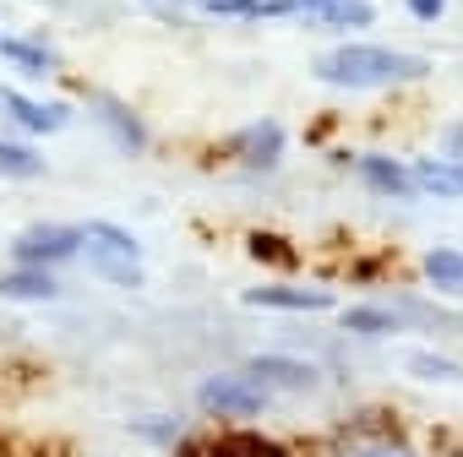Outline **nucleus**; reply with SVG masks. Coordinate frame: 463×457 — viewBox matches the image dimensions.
Instances as JSON below:
<instances>
[{
    "mask_svg": "<svg viewBox=\"0 0 463 457\" xmlns=\"http://www.w3.org/2000/svg\"><path fill=\"white\" fill-rule=\"evenodd\" d=\"M311 71L333 88H392V82L425 77V61L403 55V50H387V44H344V50L311 61Z\"/></svg>",
    "mask_w": 463,
    "mask_h": 457,
    "instance_id": "obj_1",
    "label": "nucleus"
},
{
    "mask_svg": "<svg viewBox=\"0 0 463 457\" xmlns=\"http://www.w3.org/2000/svg\"><path fill=\"white\" fill-rule=\"evenodd\" d=\"M77 256H88L104 284H120V289L142 284V246L115 223H82V251Z\"/></svg>",
    "mask_w": 463,
    "mask_h": 457,
    "instance_id": "obj_2",
    "label": "nucleus"
},
{
    "mask_svg": "<svg viewBox=\"0 0 463 457\" xmlns=\"http://www.w3.org/2000/svg\"><path fill=\"white\" fill-rule=\"evenodd\" d=\"M77 251H82V228H66V223H33L12 240L17 267H61Z\"/></svg>",
    "mask_w": 463,
    "mask_h": 457,
    "instance_id": "obj_3",
    "label": "nucleus"
},
{
    "mask_svg": "<svg viewBox=\"0 0 463 457\" xmlns=\"http://www.w3.org/2000/svg\"><path fill=\"white\" fill-rule=\"evenodd\" d=\"M196 403L213 408V414H262L268 408V392L246 370H223V376H207L196 387Z\"/></svg>",
    "mask_w": 463,
    "mask_h": 457,
    "instance_id": "obj_4",
    "label": "nucleus"
},
{
    "mask_svg": "<svg viewBox=\"0 0 463 457\" xmlns=\"http://www.w3.org/2000/svg\"><path fill=\"white\" fill-rule=\"evenodd\" d=\"M246 376L273 397V392H317L322 387V376L311 370V365H300V359H284V354H257V359H246Z\"/></svg>",
    "mask_w": 463,
    "mask_h": 457,
    "instance_id": "obj_5",
    "label": "nucleus"
},
{
    "mask_svg": "<svg viewBox=\"0 0 463 457\" xmlns=\"http://www.w3.org/2000/svg\"><path fill=\"white\" fill-rule=\"evenodd\" d=\"M295 6L311 12L327 28H344V33H360V28L376 23V0H295Z\"/></svg>",
    "mask_w": 463,
    "mask_h": 457,
    "instance_id": "obj_6",
    "label": "nucleus"
},
{
    "mask_svg": "<svg viewBox=\"0 0 463 457\" xmlns=\"http://www.w3.org/2000/svg\"><path fill=\"white\" fill-rule=\"evenodd\" d=\"M246 305H262V311H327V289H300V284H262V289H246Z\"/></svg>",
    "mask_w": 463,
    "mask_h": 457,
    "instance_id": "obj_7",
    "label": "nucleus"
},
{
    "mask_svg": "<svg viewBox=\"0 0 463 457\" xmlns=\"http://www.w3.org/2000/svg\"><path fill=\"white\" fill-rule=\"evenodd\" d=\"M241 158L251 169H273L284 158V126L279 120H257L251 131H241Z\"/></svg>",
    "mask_w": 463,
    "mask_h": 457,
    "instance_id": "obj_8",
    "label": "nucleus"
},
{
    "mask_svg": "<svg viewBox=\"0 0 463 457\" xmlns=\"http://www.w3.org/2000/svg\"><path fill=\"white\" fill-rule=\"evenodd\" d=\"M420 273H425V284H430L436 294H452V300H463V251H452V246H436V251H425Z\"/></svg>",
    "mask_w": 463,
    "mask_h": 457,
    "instance_id": "obj_9",
    "label": "nucleus"
},
{
    "mask_svg": "<svg viewBox=\"0 0 463 457\" xmlns=\"http://www.w3.org/2000/svg\"><path fill=\"white\" fill-rule=\"evenodd\" d=\"M61 278L50 267H17V273H0V300H55Z\"/></svg>",
    "mask_w": 463,
    "mask_h": 457,
    "instance_id": "obj_10",
    "label": "nucleus"
},
{
    "mask_svg": "<svg viewBox=\"0 0 463 457\" xmlns=\"http://www.w3.org/2000/svg\"><path fill=\"white\" fill-rule=\"evenodd\" d=\"M409 174H414V191H430V196H463V163H458V158H420Z\"/></svg>",
    "mask_w": 463,
    "mask_h": 457,
    "instance_id": "obj_11",
    "label": "nucleus"
},
{
    "mask_svg": "<svg viewBox=\"0 0 463 457\" xmlns=\"http://www.w3.org/2000/svg\"><path fill=\"white\" fill-rule=\"evenodd\" d=\"M0 104H6V115L23 126V131H33V136H50V131H61V109L55 104H39V98H23V93H0Z\"/></svg>",
    "mask_w": 463,
    "mask_h": 457,
    "instance_id": "obj_12",
    "label": "nucleus"
},
{
    "mask_svg": "<svg viewBox=\"0 0 463 457\" xmlns=\"http://www.w3.org/2000/svg\"><path fill=\"white\" fill-rule=\"evenodd\" d=\"M360 174H365V185L382 191V196H409V191H414V174H409L398 158H382V153H365V158H360Z\"/></svg>",
    "mask_w": 463,
    "mask_h": 457,
    "instance_id": "obj_13",
    "label": "nucleus"
},
{
    "mask_svg": "<svg viewBox=\"0 0 463 457\" xmlns=\"http://www.w3.org/2000/svg\"><path fill=\"white\" fill-rule=\"evenodd\" d=\"M93 109H99V120H104V126L120 136V147H126V153H142V147H147V131H142V120H137V115H131L120 98H93Z\"/></svg>",
    "mask_w": 463,
    "mask_h": 457,
    "instance_id": "obj_14",
    "label": "nucleus"
},
{
    "mask_svg": "<svg viewBox=\"0 0 463 457\" xmlns=\"http://www.w3.org/2000/svg\"><path fill=\"white\" fill-rule=\"evenodd\" d=\"M202 12H213V17H289L300 6L295 0H202Z\"/></svg>",
    "mask_w": 463,
    "mask_h": 457,
    "instance_id": "obj_15",
    "label": "nucleus"
},
{
    "mask_svg": "<svg viewBox=\"0 0 463 457\" xmlns=\"http://www.w3.org/2000/svg\"><path fill=\"white\" fill-rule=\"evenodd\" d=\"M0 174L6 180H33V174H44V158L33 147H23V142H0Z\"/></svg>",
    "mask_w": 463,
    "mask_h": 457,
    "instance_id": "obj_16",
    "label": "nucleus"
},
{
    "mask_svg": "<svg viewBox=\"0 0 463 457\" xmlns=\"http://www.w3.org/2000/svg\"><path fill=\"white\" fill-rule=\"evenodd\" d=\"M0 50H6V55H12V61L28 71V77H50V71H55V55H50L44 44H28V39H6Z\"/></svg>",
    "mask_w": 463,
    "mask_h": 457,
    "instance_id": "obj_17",
    "label": "nucleus"
},
{
    "mask_svg": "<svg viewBox=\"0 0 463 457\" xmlns=\"http://www.w3.org/2000/svg\"><path fill=\"white\" fill-rule=\"evenodd\" d=\"M202 457H284L273 441H257V435H235V441H213Z\"/></svg>",
    "mask_w": 463,
    "mask_h": 457,
    "instance_id": "obj_18",
    "label": "nucleus"
},
{
    "mask_svg": "<svg viewBox=\"0 0 463 457\" xmlns=\"http://www.w3.org/2000/svg\"><path fill=\"white\" fill-rule=\"evenodd\" d=\"M344 327H349V332H371V338H382V332H392V327H398V316L360 305V311H349V316H344Z\"/></svg>",
    "mask_w": 463,
    "mask_h": 457,
    "instance_id": "obj_19",
    "label": "nucleus"
},
{
    "mask_svg": "<svg viewBox=\"0 0 463 457\" xmlns=\"http://www.w3.org/2000/svg\"><path fill=\"white\" fill-rule=\"evenodd\" d=\"M409 376H430V381H463L458 365H447L441 354H409Z\"/></svg>",
    "mask_w": 463,
    "mask_h": 457,
    "instance_id": "obj_20",
    "label": "nucleus"
},
{
    "mask_svg": "<svg viewBox=\"0 0 463 457\" xmlns=\"http://www.w3.org/2000/svg\"><path fill=\"white\" fill-rule=\"evenodd\" d=\"M251 251H257L262 262H284V267L295 262V251H289V246H279V240H268V235H257V240H251Z\"/></svg>",
    "mask_w": 463,
    "mask_h": 457,
    "instance_id": "obj_21",
    "label": "nucleus"
},
{
    "mask_svg": "<svg viewBox=\"0 0 463 457\" xmlns=\"http://www.w3.org/2000/svg\"><path fill=\"white\" fill-rule=\"evenodd\" d=\"M409 12H414L420 23H436V17L447 12V0H409Z\"/></svg>",
    "mask_w": 463,
    "mask_h": 457,
    "instance_id": "obj_22",
    "label": "nucleus"
},
{
    "mask_svg": "<svg viewBox=\"0 0 463 457\" xmlns=\"http://www.w3.org/2000/svg\"><path fill=\"white\" fill-rule=\"evenodd\" d=\"M447 153H452V158L463 153V126H452V131H447Z\"/></svg>",
    "mask_w": 463,
    "mask_h": 457,
    "instance_id": "obj_23",
    "label": "nucleus"
},
{
    "mask_svg": "<svg viewBox=\"0 0 463 457\" xmlns=\"http://www.w3.org/2000/svg\"><path fill=\"white\" fill-rule=\"evenodd\" d=\"M360 457H403V452H360Z\"/></svg>",
    "mask_w": 463,
    "mask_h": 457,
    "instance_id": "obj_24",
    "label": "nucleus"
},
{
    "mask_svg": "<svg viewBox=\"0 0 463 457\" xmlns=\"http://www.w3.org/2000/svg\"><path fill=\"white\" fill-rule=\"evenodd\" d=\"M458 327H463V316H458Z\"/></svg>",
    "mask_w": 463,
    "mask_h": 457,
    "instance_id": "obj_25",
    "label": "nucleus"
}]
</instances>
